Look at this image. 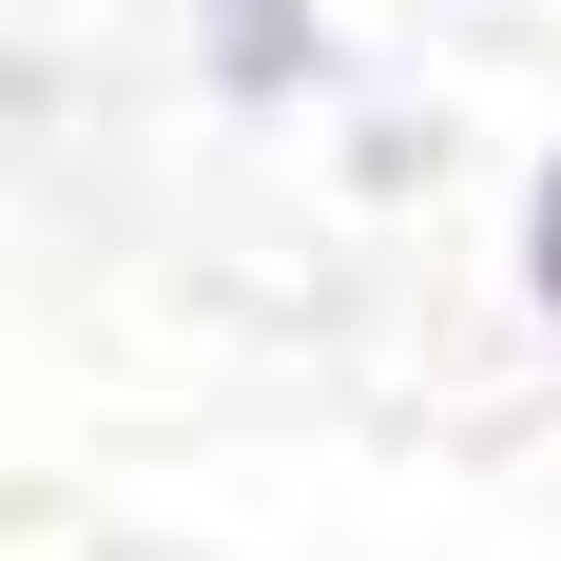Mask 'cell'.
Returning <instances> with one entry per match:
<instances>
[{
    "label": "cell",
    "mask_w": 561,
    "mask_h": 561,
    "mask_svg": "<svg viewBox=\"0 0 561 561\" xmlns=\"http://www.w3.org/2000/svg\"><path fill=\"white\" fill-rule=\"evenodd\" d=\"M156 20H174V78H194L232 136H290V116H330L348 78H368L348 0H156Z\"/></svg>",
    "instance_id": "cell-1"
},
{
    "label": "cell",
    "mask_w": 561,
    "mask_h": 561,
    "mask_svg": "<svg viewBox=\"0 0 561 561\" xmlns=\"http://www.w3.org/2000/svg\"><path fill=\"white\" fill-rule=\"evenodd\" d=\"M330 174H348V194H426V174H446V116L388 98V78H348V98H330Z\"/></svg>",
    "instance_id": "cell-2"
},
{
    "label": "cell",
    "mask_w": 561,
    "mask_h": 561,
    "mask_svg": "<svg viewBox=\"0 0 561 561\" xmlns=\"http://www.w3.org/2000/svg\"><path fill=\"white\" fill-rule=\"evenodd\" d=\"M504 310H523V330L561 348V136H542V156L504 174Z\"/></svg>",
    "instance_id": "cell-3"
},
{
    "label": "cell",
    "mask_w": 561,
    "mask_h": 561,
    "mask_svg": "<svg viewBox=\"0 0 561 561\" xmlns=\"http://www.w3.org/2000/svg\"><path fill=\"white\" fill-rule=\"evenodd\" d=\"M58 156H78V78L39 39H0V174H58Z\"/></svg>",
    "instance_id": "cell-4"
}]
</instances>
